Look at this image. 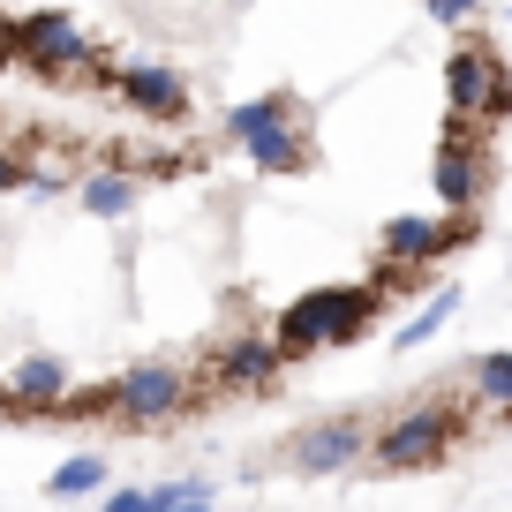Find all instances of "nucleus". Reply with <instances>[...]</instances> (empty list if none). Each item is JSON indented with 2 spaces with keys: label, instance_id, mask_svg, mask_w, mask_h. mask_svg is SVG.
Returning <instances> with one entry per match:
<instances>
[{
  "label": "nucleus",
  "instance_id": "nucleus-1",
  "mask_svg": "<svg viewBox=\"0 0 512 512\" xmlns=\"http://www.w3.org/2000/svg\"><path fill=\"white\" fill-rule=\"evenodd\" d=\"M377 309H384L377 279H354V287H309V294H294V302L279 309L272 339L287 347V362H302V354H324V347H354V339L377 324Z\"/></svg>",
  "mask_w": 512,
  "mask_h": 512
},
{
  "label": "nucleus",
  "instance_id": "nucleus-2",
  "mask_svg": "<svg viewBox=\"0 0 512 512\" xmlns=\"http://www.w3.org/2000/svg\"><path fill=\"white\" fill-rule=\"evenodd\" d=\"M460 437H467V415L452 400H415L407 415H392L369 437V452H377L384 475H422V467H437Z\"/></svg>",
  "mask_w": 512,
  "mask_h": 512
},
{
  "label": "nucleus",
  "instance_id": "nucleus-3",
  "mask_svg": "<svg viewBox=\"0 0 512 512\" xmlns=\"http://www.w3.org/2000/svg\"><path fill=\"white\" fill-rule=\"evenodd\" d=\"M16 61L38 68V76H53V83H98V76H106L98 46L76 31V16H61V8L16 23Z\"/></svg>",
  "mask_w": 512,
  "mask_h": 512
},
{
  "label": "nucleus",
  "instance_id": "nucleus-4",
  "mask_svg": "<svg viewBox=\"0 0 512 512\" xmlns=\"http://www.w3.org/2000/svg\"><path fill=\"white\" fill-rule=\"evenodd\" d=\"M226 136H234L264 174H302V159H309L287 91H264V98H249V106H234V113H226Z\"/></svg>",
  "mask_w": 512,
  "mask_h": 512
},
{
  "label": "nucleus",
  "instance_id": "nucleus-5",
  "mask_svg": "<svg viewBox=\"0 0 512 512\" xmlns=\"http://www.w3.org/2000/svg\"><path fill=\"white\" fill-rule=\"evenodd\" d=\"M482 226L467 204H452L445 219H422V211H400V219L377 226V256H392V264H415V272H430V264H445L452 249H467Z\"/></svg>",
  "mask_w": 512,
  "mask_h": 512
},
{
  "label": "nucleus",
  "instance_id": "nucleus-6",
  "mask_svg": "<svg viewBox=\"0 0 512 512\" xmlns=\"http://www.w3.org/2000/svg\"><path fill=\"white\" fill-rule=\"evenodd\" d=\"M362 452H369V422L362 415H317V422H302V430L287 437V467L309 475V482L362 467Z\"/></svg>",
  "mask_w": 512,
  "mask_h": 512
},
{
  "label": "nucleus",
  "instance_id": "nucleus-7",
  "mask_svg": "<svg viewBox=\"0 0 512 512\" xmlns=\"http://www.w3.org/2000/svg\"><path fill=\"white\" fill-rule=\"evenodd\" d=\"M445 98L467 121H505L512 113V68L497 61V53H482V46H460L445 61Z\"/></svg>",
  "mask_w": 512,
  "mask_h": 512
},
{
  "label": "nucleus",
  "instance_id": "nucleus-8",
  "mask_svg": "<svg viewBox=\"0 0 512 512\" xmlns=\"http://www.w3.org/2000/svg\"><path fill=\"white\" fill-rule=\"evenodd\" d=\"M113 415L136 422V430L189 415V377H181L174 362H136V369H121V377H113Z\"/></svg>",
  "mask_w": 512,
  "mask_h": 512
},
{
  "label": "nucleus",
  "instance_id": "nucleus-9",
  "mask_svg": "<svg viewBox=\"0 0 512 512\" xmlns=\"http://www.w3.org/2000/svg\"><path fill=\"white\" fill-rule=\"evenodd\" d=\"M430 174H437V196H445V204H467V211H475V196L490 189V144L467 128V113L445 128V144H437V166H430Z\"/></svg>",
  "mask_w": 512,
  "mask_h": 512
},
{
  "label": "nucleus",
  "instance_id": "nucleus-10",
  "mask_svg": "<svg viewBox=\"0 0 512 512\" xmlns=\"http://www.w3.org/2000/svg\"><path fill=\"white\" fill-rule=\"evenodd\" d=\"M287 369V347H279L272 332H249V339H226L219 354H211V384H226V392H264V384Z\"/></svg>",
  "mask_w": 512,
  "mask_h": 512
},
{
  "label": "nucleus",
  "instance_id": "nucleus-11",
  "mask_svg": "<svg viewBox=\"0 0 512 512\" xmlns=\"http://www.w3.org/2000/svg\"><path fill=\"white\" fill-rule=\"evenodd\" d=\"M113 91H121L136 113H151V121H181V113H189V83H181L174 68H159V61L113 68Z\"/></svg>",
  "mask_w": 512,
  "mask_h": 512
},
{
  "label": "nucleus",
  "instance_id": "nucleus-12",
  "mask_svg": "<svg viewBox=\"0 0 512 512\" xmlns=\"http://www.w3.org/2000/svg\"><path fill=\"white\" fill-rule=\"evenodd\" d=\"M8 392H16V415H53V407L68 400V362L61 354H23Z\"/></svg>",
  "mask_w": 512,
  "mask_h": 512
},
{
  "label": "nucleus",
  "instance_id": "nucleus-13",
  "mask_svg": "<svg viewBox=\"0 0 512 512\" xmlns=\"http://www.w3.org/2000/svg\"><path fill=\"white\" fill-rule=\"evenodd\" d=\"M452 309H460V287H437L430 302H422L415 317H407L400 332H392V347H422V339H437V332L452 324Z\"/></svg>",
  "mask_w": 512,
  "mask_h": 512
},
{
  "label": "nucleus",
  "instance_id": "nucleus-14",
  "mask_svg": "<svg viewBox=\"0 0 512 512\" xmlns=\"http://www.w3.org/2000/svg\"><path fill=\"white\" fill-rule=\"evenodd\" d=\"M106 490V460L98 452H76V460H61L46 475V497H98Z\"/></svg>",
  "mask_w": 512,
  "mask_h": 512
},
{
  "label": "nucleus",
  "instance_id": "nucleus-15",
  "mask_svg": "<svg viewBox=\"0 0 512 512\" xmlns=\"http://www.w3.org/2000/svg\"><path fill=\"white\" fill-rule=\"evenodd\" d=\"M83 211H91V219H121V211H136V181H128V174H91V181H83Z\"/></svg>",
  "mask_w": 512,
  "mask_h": 512
},
{
  "label": "nucleus",
  "instance_id": "nucleus-16",
  "mask_svg": "<svg viewBox=\"0 0 512 512\" xmlns=\"http://www.w3.org/2000/svg\"><path fill=\"white\" fill-rule=\"evenodd\" d=\"M475 400L497 407V415H512V354H482L475 362Z\"/></svg>",
  "mask_w": 512,
  "mask_h": 512
},
{
  "label": "nucleus",
  "instance_id": "nucleus-17",
  "mask_svg": "<svg viewBox=\"0 0 512 512\" xmlns=\"http://www.w3.org/2000/svg\"><path fill=\"white\" fill-rule=\"evenodd\" d=\"M211 497H219V482L174 475V482H159V490H151V512H196V505H211Z\"/></svg>",
  "mask_w": 512,
  "mask_h": 512
},
{
  "label": "nucleus",
  "instance_id": "nucleus-18",
  "mask_svg": "<svg viewBox=\"0 0 512 512\" xmlns=\"http://www.w3.org/2000/svg\"><path fill=\"white\" fill-rule=\"evenodd\" d=\"M8 189H31V166H23L16 151H0V196H8Z\"/></svg>",
  "mask_w": 512,
  "mask_h": 512
},
{
  "label": "nucleus",
  "instance_id": "nucleus-19",
  "mask_svg": "<svg viewBox=\"0 0 512 512\" xmlns=\"http://www.w3.org/2000/svg\"><path fill=\"white\" fill-rule=\"evenodd\" d=\"M422 8H430L437 23H452V31H460V23L475 16V0H422Z\"/></svg>",
  "mask_w": 512,
  "mask_h": 512
},
{
  "label": "nucleus",
  "instance_id": "nucleus-20",
  "mask_svg": "<svg viewBox=\"0 0 512 512\" xmlns=\"http://www.w3.org/2000/svg\"><path fill=\"white\" fill-rule=\"evenodd\" d=\"M113 512H151V490H106Z\"/></svg>",
  "mask_w": 512,
  "mask_h": 512
},
{
  "label": "nucleus",
  "instance_id": "nucleus-21",
  "mask_svg": "<svg viewBox=\"0 0 512 512\" xmlns=\"http://www.w3.org/2000/svg\"><path fill=\"white\" fill-rule=\"evenodd\" d=\"M8 61H16V23L0 16V68H8Z\"/></svg>",
  "mask_w": 512,
  "mask_h": 512
},
{
  "label": "nucleus",
  "instance_id": "nucleus-22",
  "mask_svg": "<svg viewBox=\"0 0 512 512\" xmlns=\"http://www.w3.org/2000/svg\"><path fill=\"white\" fill-rule=\"evenodd\" d=\"M0 415H16V392H8V377H0Z\"/></svg>",
  "mask_w": 512,
  "mask_h": 512
}]
</instances>
